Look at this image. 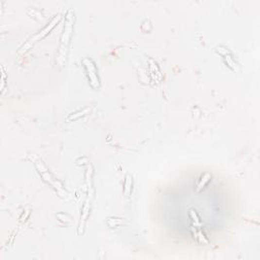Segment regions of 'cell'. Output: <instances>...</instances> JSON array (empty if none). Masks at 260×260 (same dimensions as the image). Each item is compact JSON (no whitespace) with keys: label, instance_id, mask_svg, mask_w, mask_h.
<instances>
[{"label":"cell","instance_id":"obj_5","mask_svg":"<svg viewBox=\"0 0 260 260\" xmlns=\"http://www.w3.org/2000/svg\"><path fill=\"white\" fill-rule=\"evenodd\" d=\"M131 189H132V177L130 174H127L125 177V181H124V194L126 196H129L131 193Z\"/></svg>","mask_w":260,"mask_h":260},{"label":"cell","instance_id":"obj_4","mask_svg":"<svg viewBox=\"0 0 260 260\" xmlns=\"http://www.w3.org/2000/svg\"><path fill=\"white\" fill-rule=\"evenodd\" d=\"M83 63H84L86 69H87L90 86H92V87H94V88L99 87L100 80H99L98 71H97V69H96V65H95L94 61L92 59H89V58H84L83 59Z\"/></svg>","mask_w":260,"mask_h":260},{"label":"cell","instance_id":"obj_3","mask_svg":"<svg viewBox=\"0 0 260 260\" xmlns=\"http://www.w3.org/2000/svg\"><path fill=\"white\" fill-rule=\"evenodd\" d=\"M61 19V16L60 15H57V16H55V17L49 22V24L46 26V27H45L42 31H40L38 34H36V35H34L25 45H24V46H22L21 48H20V50L18 51V54H24V53H26L32 46H33V45L34 44H35L36 42H38V41H40L41 39H43V38H45V37H46L47 35H48V34L53 30V28L56 26V25H57L58 24V22H59V20Z\"/></svg>","mask_w":260,"mask_h":260},{"label":"cell","instance_id":"obj_7","mask_svg":"<svg viewBox=\"0 0 260 260\" xmlns=\"http://www.w3.org/2000/svg\"><path fill=\"white\" fill-rule=\"evenodd\" d=\"M210 178H211V176H210V174H208V173H207V174L203 175V176L201 177V180L199 181V183H198V185H197L196 190H197V191H200L203 187H205V186L209 182Z\"/></svg>","mask_w":260,"mask_h":260},{"label":"cell","instance_id":"obj_6","mask_svg":"<svg viewBox=\"0 0 260 260\" xmlns=\"http://www.w3.org/2000/svg\"><path fill=\"white\" fill-rule=\"evenodd\" d=\"M89 112H90V108H86V109H84L83 111H78V112H76V113H72V114L69 115V117L67 118V120H69V121L76 120V119H78L80 117H83V116L88 114Z\"/></svg>","mask_w":260,"mask_h":260},{"label":"cell","instance_id":"obj_1","mask_svg":"<svg viewBox=\"0 0 260 260\" xmlns=\"http://www.w3.org/2000/svg\"><path fill=\"white\" fill-rule=\"evenodd\" d=\"M73 21H74V14L72 9H69V11H67V15L65 17V26H64L63 34L61 36V42H60V46L58 50L57 62L60 65H63L65 62L67 50H69L70 38H71L72 31H73Z\"/></svg>","mask_w":260,"mask_h":260},{"label":"cell","instance_id":"obj_2","mask_svg":"<svg viewBox=\"0 0 260 260\" xmlns=\"http://www.w3.org/2000/svg\"><path fill=\"white\" fill-rule=\"evenodd\" d=\"M34 162H35V166L37 168L38 172L42 176V178L45 181H46L47 183H49L56 191H57L60 196L66 197L67 196V192L63 189V187H62V185H61V183L59 182V181H57V179H55L52 176V174L48 171V169L46 167H45V165L41 161H39V160H35Z\"/></svg>","mask_w":260,"mask_h":260}]
</instances>
